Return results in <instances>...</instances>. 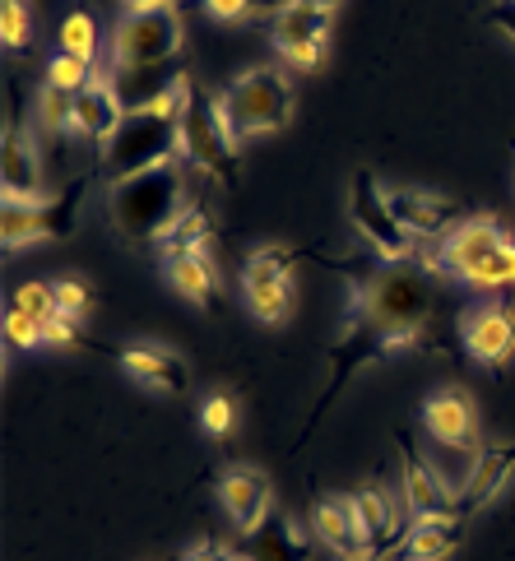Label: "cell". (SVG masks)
Masks as SVG:
<instances>
[{
	"label": "cell",
	"mask_w": 515,
	"mask_h": 561,
	"mask_svg": "<svg viewBox=\"0 0 515 561\" xmlns=\"http://www.w3.org/2000/svg\"><path fill=\"white\" fill-rule=\"evenodd\" d=\"M186 84L158 93L149 107L126 112L122 130H116L103 145V176L107 182H126V176H140L149 168L172 163V153H182V107H186Z\"/></svg>",
	"instance_id": "1"
},
{
	"label": "cell",
	"mask_w": 515,
	"mask_h": 561,
	"mask_svg": "<svg viewBox=\"0 0 515 561\" xmlns=\"http://www.w3.org/2000/svg\"><path fill=\"white\" fill-rule=\"evenodd\" d=\"M432 311H437V297H432V284L423 278V270H413V265H386L381 260L363 278H353L348 316H363L386 334H404L413 348L423 344Z\"/></svg>",
	"instance_id": "2"
},
{
	"label": "cell",
	"mask_w": 515,
	"mask_h": 561,
	"mask_svg": "<svg viewBox=\"0 0 515 561\" xmlns=\"http://www.w3.org/2000/svg\"><path fill=\"white\" fill-rule=\"evenodd\" d=\"M186 209V172L182 163L149 168L126 182H112L107 191V214L126 242H158Z\"/></svg>",
	"instance_id": "3"
},
{
	"label": "cell",
	"mask_w": 515,
	"mask_h": 561,
	"mask_svg": "<svg viewBox=\"0 0 515 561\" xmlns=\"http://www.w3.org/2000/svg\"><path fill=\"white\" fill-rule=\"evenodd\" d=\"M219 98V112L228 130L237 135V145H247L255 135H274L293 122V79L274 66H255V70H242L232 84Z\"/></svg>",
	"instance_id": "4"
},
{
	"label": "cell",
	"mask_w": 515,
	"mask_h": 561,
	"mask_svg": "<svg viewBox=\"0 0 515 561\" xmlns=\"http://www.w3.org/2000/svg\"><path fill=\"white\" fill-rule=\"evenodd\" d=\"M112 75H140V70H163L182 61V14L176 5H153V10H122L112 28Z\"/></svg>",
	"instance_id": "5"
},
{
	"label": "cell",
	"mask_w": 515,
	"mask_h": 561,
	"mask_svg": "<svg viewBox=\"0 0 515 561\" xmlns=\"http://www.w3.org/2000/svg\"><path fill=\"white\" fill-rule=\"evenodd\" d=\"M237 135L228 130L219 98H209L201 84H186V107H182V153L201 172H209L219 186H237L242 176V153H237Z\"/></svg>",
	"instance_id": "6"
},
{
	"label": "cell",
	"mask_w": 515,
	"mask_h": 561,
	"mask_svg": "<svg viewBox=\"0 0 515 561\" xmlns=\"http://www.w3.org/2000/svg\"><path fill=\"white\" fill-rule=\"evenodd\" d=\"M84 195H89V176H75L66 191L43 195V199H14L5 195L0 199V237L5 247H33V242H61L79 228V209H84Z\"/></svg>",
	"instance_id": "7"
},
{
	"label": "cell",
	"mask_w": 515,
	"mask_h": 561,
	"mask_svg": "<svg viewBox=\"0 0 515 561\" xmlns=\"http://www.w3.org/2000/svg\"><path fill=\"white\" fill-rule=\"evenodd\" d=\"M511 242L506 228L497 224V218H488V214H469L460 218L446 237H437L427 251H419V260L427 270H437V274H450V278H460V284H473L479 288V278L488 274V265L497 260V251Z\"/></svg>",
	"instance_id": "8"
},
{
	"label": "cell",
	"mask_w": 515,
	"mask_h": 561,
	"mask_svg": "<svg viewBox=\"0 0 515 561\" xmlns=\"http://www.w3.org/2000/svg\"><path fill=\"white\" fill-rule=\"evenodd\" d=\"M348 214H353V228L367 237V247L376 251V260L386 265H404V260L419 255V237H413L400 218L390 214L386 205V186H376L371 172L353 176V199H348Z\"/></svg>",
	"instance_id": "9"
},
{
	"label": "cell",
	"mask_w": 515,
	"mask_h": 561,
	"mask_svg": "<svg viewBox=\"0 0 515 561\" xmlns=\"http://www.w3.org/2000/svg\"><path fill=\"white\" fill-rule=\"evenodd\" d=\"M460 339L473 363H483L488 371H502L515 353V311L502 302H483L460 316Z\"/></svg>",
	"instance_id": "10"
},
{
	"label": "cell",
	"mask_w": 515,
	"mask_h": 561,
	"mask_svg": "<svg viewBox=\"0 0 515 561\" xmlns=\"http://www.w3.org/2000/svg\"><path fill=\"white\" fill-rule=\"evenodd\" d=\"M386 205L390 214L400 218V224L419 237V242H437V237H446L460 218H469L460 209V199H450L442 191H413V186H394L386 191Z\"/></svg>",
	"instance_id": "11"
},
{
	"label": "cell",
	"mask_w": 515,
	"mask_h": 561,
	"mask_svg": "<svg viewBox=\"0 0 515 561\" xmlns=\"http://www.w3.org/2000/svg\"><path fill=\"white\" fill-rule=\"evenodd\" d=\"M122 122H126V98L116 89V75H93L89 84L75 93L70 130L79 139H93V145H107V139L122 130Z\"/></svg>",
	"instance_id": "12"
},
{
	"label": "cell",
	"mask_w": 515,
	"mask_h": 561,
	"mask_svg": "<svg viewBox=\"0 0 515 561\" xmlns=\"http://www.w3.org/2000/svg\"><path fill=\"white\" fill-rule=\"evenodd\" d=\"M219 501H224V511L228 519L242 534L251 529H261L265 519L274 515V488H270V478L261 469H251V465H232L224 469L219 478Z\"/></svg>",
	"instance_id": "13"
},
{
	"label": "cell",
	"mask_w": 515,
	"mask_h": 561,
	"mask_svg": "<svg viewBox=\"0 0 515 561\" xmlns=\"http://www.w3.org/2000/svg\"><path fill=\"white\" fill-rule=\"evenodd\" d=\"M311 534L340 557V561H371L367 534L358 525V511H353V496H316L311 506Z\"/></svg>",
	"instance_id": "14"
},
{
	"label": "cell",
	"mask_w": 515,
	"mask_h": 561,
	"mask_svg": "<svg viewBox=\"0 0 515 561\" xmlns=\"http://www.w3.org/2000/svg\"><path fill=\"white\" fill-rule=\"evenodd\" d=\"M400 488L409 501V515H460L455 511V492L446 488V478L423 459V450L409 436H400Z\"/></svg>",
	"instance_id": "15"
},
{
	"label": "cell",
	"mask_w": 515,
	"mask_h": 561,
	"mask_svg": "<svg viewBox=\"0 0 515 561\" xmlns=\"http://www.w3.org/2000/svg\"><path fill=\"white\" fill-rule=\"evenodd\" d=\"M423 427L432 432V440H442L446 450H473V440H479V413H473V399L460 386L437 390L423 404Z\"/></svg>",
	"instance_id": "16"
},
{
	"label": "cell",
	"mask_w": 515,
	"mask_h": 561,
	"mask_svg": "<svg viewBox=\"0 0 515 561\" xmlns=\"http://www.w3.org/2000/svg\"><path fill=\"white\" fill-rule=\"evenodd\" d=\"M511 473H515V440H502V446L479 450V459H473V469L465 478V488L455 492V511L479 515L483 506H492V501L502 496V488L511 483Z\"/></svg>",
	"instance_id": "17"
},
{
	"label": "cell",
	"mask_w": 515,
	"mask_h": 561,
	"mask_svg": "<svg viewBox=\"0 0 515 561\" xmlns=\"http://www.w3.org/2000/svg\"><path fill=\"white\" fill-rule=\"evenodd\" d=\"M112 357L122 363L126 376H135V380H140V386H149V390L186 394V386H191L186 363H182V357H176L172 348H163V344H126V348H116Z\"/></svg>",
	"instance_id": "18"
},
{
	"label": "cell",
	"mask_w": 515,
	"mask_h": 561,
	"mask_svg": "<svg viewBox=\"0 0 515 561\" xmlns=\"http://www.w3.org/2000/svg\"><path fill=\"white\" fill-rule=\"evenodd\" d=\"M0 182L14 199H43V158L33 149V135L19 130V122H5V139H0Z\"/></svg>",
	"instance_id": "19"
},
{
	"label": "cell",
	"mask_w": 515,
	"mask_h": 561,
	"mask_svg": "<svg viewBox=\"0 0 515 561\" xmlns=\"http://www.w3.org/2000/svg\"><path fill=\"white\" fill-rule=\"evenodd\" d=\"M311 538L316 534H307L297 519L270 515L261 529L242 534V543L237 548L247 552V561H311Z\"/></svg>",
	"instance_id": "20"
},
{
	"label": "cell",
	"mask_w": 515,
	"mask_h": 561,
	"mask_svg": "<svg viewBox=\"0 0 515 561\" xmlns=\"http://www.w3.org/2000/svg\"><path fill=\"white\" fill-rule=\"evenodd\" d=\"M465 538V515H419L400 538V552L409 561H446Z\"/></svg>",
	"instance_id": "21"
},
{
	"label": "cell",
	"mask_w": 515,
	"mask_h": 561,
	"mask_svg": "<svg viewBox=\"0 0 515 561\" xmlns=\"http://www.w3.org/2000/svg\"><path fill=\"white\" fill-rule=\"evenodd\" d=\"M163 278L186 297V302H195V307H214V302H219V293H224L219 265H214L209 251H191V255L163 260Z\"/></svg>",
	"instance_id": "22"
},
{
	"label": "cell",
	"mask_w": 515,
	"mask_h": 561,
	"mask_svg": "<svg viewBox=\"0 0 515 561\" xmlns=\"http://www.w3.org/2000/svg\"><path fill=\"white\" fill-rule=\"evenodd\" d=\"M353 511H358V525L367 534L371 561H386L394 552V543H400V538H394V501H390V492L367 483V488L353 492Z\"/></svg>",
	"instance_id": "23"
},
{
	"label": "cell",
	"mask_w": 515,
	"mask_h": 561,
	"mask_svg": "<svg viewBox=\"0 0 515 561\" xmlns=\"http://www.w3.org/2000/svg\"><path fill=\"white\" fill-rule=\"evenodd\" d=\"M10 302H14L19 311H28L37 325H43L47 344H79V339H84L75 320H70L61 307H56V288H52V284H19Z\"/></svg>",
	"instance_id": "24"
},
{
	"label": "cell",
	"mask_w": 515,
	"mask_h": 561,
	"mask_svg": "<svg viewBox=\"0 0 515 561\" xmlns=\"http://www.w3.org/2000/svg\"><path fill=\"white\" fill-rule=\"evenodd\" d=\"M242 288H247V311L265 325H284L288 311H293V274H261V270H247L242 274Z\"/></svg>",
	"instance_id": "25"
},
{
	"label": "cell",
	"mask_w": 515,
	"mask_h": 561,
	"mask_svg": "<svg viewBox=\"0 0 515 561\" xmlns=\"http://www.w3.org/2000/svg\"><path fill=\"white\" fill-rule=\"evenodd\" d=\"M330 33V14L325 10H311L302 0H284L274 10V47H307V43H325Z\"/></svg>",
	"instance_id": "26"
},
{
	"label": "cell",
	"mask_w": 515,
	"mask_h": 561,
	"mask_svg": "<svg viewBox=\"0 0 515 561\" xmlns=\"http://www.w3.org/2000/svg\"><path fill=\"white\" fill-rule=\"evenodd\" d=\"M209 242H214V218H209V209L205 205H186L182 209V218L158 237V251H163V260H172V255H191V251H209Z\"/></svg>",
	"instance_id": "27"
},
{
	"label": "cell",
	"mask_w": 515,
	"mask_h": 561,
	"mask_svg": "<svg viewBox=\"0 0 515 561\" xmlns=\"http://www.w3.org/2000/svg\"><path fill=\"white\" fill-rule=\"evenodd\" d=\"M61 51L66 56H79V61H98V24L89 10H75L66 24H61Z\"/></svg>",
	"instance_id": "28"
},
{
	"label": "cell",
	"mask_w": 515,
	"mask_h": 561,
	"mask_svg": "<svg viewBox=\"0 0 515 561\" xmlns=\"http://www.w3.org/2000/svg\"><path fill=\"white\" fill-rule=\"evenodd\" d=\"M56 307H61L70 320H75V325H79V320H84L89 311H93V302H98V297H93V284H89V278H79V274H66V278H56Z\"/></svg>",
	"instance_id": "29"
},
{
	"label": "cell",
	"mask_w": 515,
	"mask_h": 561,
	"mask_svg": "<svg viewBox=\"0 0 515 561\" xmlns=\"http://www.w3.org/2000/svg\"><path fill=\"white\" fill-rule=\"evenodd\" d=\"M0 37H5V51H24L33 37V19L24 0H0Z\"/></svg>",
	"instance_id": "30"
},
{
	"label": "cell",
	"mask_w": 515,
	"mask_h": 561,
	"mask_svg": "<svg viewBox=\"0 0 515 561\" xmlns=\"http://www.w3.org/2000/svg\"><path fill=\"white\" fill-rule=\"evenodd\" d=\"M93 79V66L89 61H79V56H66V51H56L52 56V66H47V84L52 89H66V93H79Z\"/></svg>",
	"instance_id": "31"
},
{
	"label": "cell",
	"mask_w": 515,
	"mask_h": 561,
	"mask_svg": "<svg viewBox=\"0 0 515 561\" xmlns=\"http://www.w3.org/2000/svg\"><path fill=\"white\" fill-rule=\"evenodd\" d=\"M37 116H43V126L47 130H70V122H75V93H66V89H43V98H37Z\"/></svg>",
	"instance_id": "32"
},
{
	"label": "cell",
	"mask_w": 515,
	"mask_h": 561,
	"mask_svg": "<svg viewBox=\"0 0 515 561\" xmlns=\"http://www.w3.org/2000/svg\"><path fill=\"white\" fill-rule=\"evenodd\" d=\"M5 339H10V348H43V344H47L43 325H37L28 311H19L14 302L5 307Z\"/></svg>",
	"instance_id": "33"
},
{
	"label": "cell",
	"mask_w": 515,
	"mask_h": 561,
	"mask_svg": "<svg viewBox=\"0 0 515 561\" xmlns=\"http://www.w3.org/2000/svg\"><path fill=\"white\" fill-rule=\"evenodd\" d=\"M201 423L209 436H228L232 423H237V404H232V394H209L205 399V409H201Z\"/></svg>",
	"instance_id": "34"
},
{
	"label": "cell",
	"mask_w": 515,
	"mask_h": 561,
	"mask_svg": "<svg viewBox=\"0 0 515 561\" xmlns=\"http://www.w3.org/2000/svg\"><path fill=\"white\" fill-rule=\"evenodd\" d=\"M182 561H247V552L232 543H219V538H205V543H191Z\"/></svg>",
	"instance_id": "35"
},
{
	"label": "cell",
	"mask_w": 515,
	"mask_h": 561,
	"mask_svg": "<svg viewBox=\"0 0 515 561\" xmlns=\"http://www.w3.org/2000/svg\"><path fill=\"white\" fill-rule=\"evenodd\" d=\"M201 5H205L214 19H224V24H237V19L255 14V0H201Z\"/></svg>",
	"instance_id": "36"
},
{
	"label": "cell",
	"mask_w": 515,
	"mask_h": 561,
	"mask_svg": "<svg viewBox=\"0 0 515 561\" xmlns=\"http://www.w3.org/2000/svg\"><path fill=\"white\" fill-rule=\"evenodd\" d=\"M488 24H492V28H502L511 43H515V0H497V5L488 10Z\"/></svg>",
	"instance_id": "37"
},
{
	"label": "cell",
	"mask_w": 515,
	"mask_h": 561,
	"mask_svg": "<svg viewBox=\"0 0 515 561\" xmlns=\"http://www.w3.org/2000/svg\"><path fill=\"white\" fill-rule=\"evenodd\" d=\"M153 5H176V0H126V10H153Z\"/></svg>",
	"instance_id": "38"
},
{
	"label": "cell",
	"mask_w": 515,
	"mask_h": 561,
	"mask_svg": "<svg viewBox=\"0 0 515 561\" xmlns=\"http://www.w3.org/2000/svg\"><path fill=\"white\" fill-rule=\"evenodd\" d=\"M302 5H311V10H325V14H334V5H340V0H302Z\"/></svg>",
	"instance_id": "39"
},
{
	"label": "cell",
	"mask_w": 515,
	"mask_h": 561,
	"mask_svg": "<svg viewBox=\"0 0 515 561\" xmlns=\"http://www.w3.org/2000/svg\"><path fill=\"white\" fill-rule=\"evenodd\" d=\"M404 561H409V557H404Z\"/></svg>",
	"instance_id": "40"
}]
</instances>
